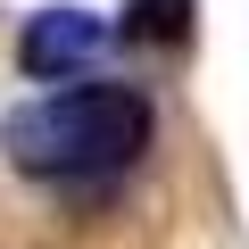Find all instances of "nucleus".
I'll return each mask as SVG.
<instances>
[{
  "label": "nucleus",
  "instance_id": "f257e3e1",
  "mask_svg": "<svg viewBox=\"0 0 249 249\" xmlns=\"http://www.w3.org/2000/svg\"><path fill=\"white\" fill-rule=\"evenodd\" d=\"M158 133V108L133 83H58L25 108H9L0 150L34 183H108L124 175Z\"/></svg>",
  "mask_w": 249,
  "mask_h": 249
},
{
  "label": "nucleus",
  "instance_id": "f03ea898",
  "mask_svg": "<svg viewBox=\"0 0 249 249\" xmlns=\"http://www.w3.org/2000/svg\"><path fill=\"white\" fill-rule=\"evenodd\" d=\"M108 42H116V25L91 17V9H34L25 34H17V67H25L34 83H67V75H83Z\"/></svg>",
  "mask_w": 249,
  "mask_h": 249
},
{
  "label": "nucleus",
  "instance_id": "7ed1b4c3",
  "mask_svg": "<svg viewBox=\"0 0 249 249\" xmlns=\"http://www.w3.org/2000/svg\"><path fill=\"white\" fill-rule=\"evenodd\" d=\"M124 42L183 50L191 42V0H124Z\"/></svg>",
  "mask_w": 249,
  "mask_h": 249
}]
</instances>
